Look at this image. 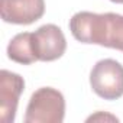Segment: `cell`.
<instances>
[{"label":"cell","instance_id":"3957f363","mask_svg":"<svg viewBox=\"0 0 123 123\" xmlns=\"http://www.w3.org/2000/svg\"><path fill=\"white\" fill-rule=\"evenodd\" d=\"M93 91L104 100H117L123 96V65L114 59H101L90 73Z\"/></svg>","mask_w":123,"mask_h":123},{"label":"cell","instance_id":"8992f818","mask_svg":"<svg viewBox=\"0 0 123 123\" xmlns=\"http://www.w3.org/2000/svg\"><path fill=\"white\" fill-rule=\"evenodd\" d=\"M45 13L43 0H0V15L6 23L31 25Z\"/></svg>","mask_w":123,"mask_h":123},{"label":"cell","instance_id":"9c48e42d","mask_svg":"<svg viewBox=\"0 0 123 123\" xmlns=\"http://www.w3.org/2000/svg\"><path fill=\"white\" fill-rule=\"evenodd\" d=\"M113 3H119V5H123V0H110Z\"/></svg>","mask_w":123,"mask_h":123},{"label":"cell","instance_id":"6da1fadb","mask_svg":"<svg viewBox=\"0 0 123 123\" xmlns=\"http://www.w3.org/2000/svg\"><path fill=\"white\" fill-rule=\"evenodd\" d=\"M73 36L83 43H96L123 52V16L117 13L78 12L70 19Z\"/></svg>","mask_w":123,"mask_h":123},{"label":"cell","instance_id":"7a4b0ae2","mask_svg":"<svg viewBox=\"0 0 123 123\" xmlns=\"http://www.w3.org/2000/svg\"><path fill=\"white\" fill-rule=\"evenodd\" d=\"M64 116L65 98L62 93L52 87H42L31 96L25 123H62Z\"/></svg>","mask_w":123,"mask_h":123},{"label":"cell","instance_id":"52a82bcc","mask_svg":"<svg viewBox=\"0 0 123 123\" xmlns=\"http://www.w3.org/2000/svg\"><path fill=\"white\" fill-rule=\"evenodd\" d=\"M7 56L9 59L18 64L29 65L38 61L33 46V38L31 32L18 33L7 45Z\"/></svg>","mask_w":123,"mask_h":123},{"label":"cell","instance_id":"5b68a950","mask_svg":"<svg viewBox=\"0 0 123 123\" xmlns=\"http://www.w3.org/2000/svg\"><path fill=\"white\" fill-rule=\"evenodd\" d=\"M25 80L12 71L0 73V119L3 123H12L16 117L19 97L23 93Z\"/></svg>","mask_w":123,"mask_h":123},{"label":"cell","instance_id":"277c9868","mask_svg":"<svg viewBox=\"0 0 123 123\" xmlns=\"http://www.w3.org/2000/svg\"><path fill=\"white\" fill-rule=\"evenodd\" d=\"M33 46L38 61L51 62L64 55L67 49L65 36L56 25L48 23L41 26L32 33Z\"/></svg>","mask_w":123,"mask_h":123},{"label":"cell","instance_id":"ba28073f","mask_svg":"<svg viewBox=\"0 0 123 123\" xmlns=\"http://www.w3.org/2000/svg\"><path fill=\"white\" fill-rule=\"evenodd\" d=\"M119 122V119L113 114H109V113H103V111H97L96 114H91L90 117H87V122Z\"/></svg>","mask_w":123,"mask_h":123}]
</instances>
